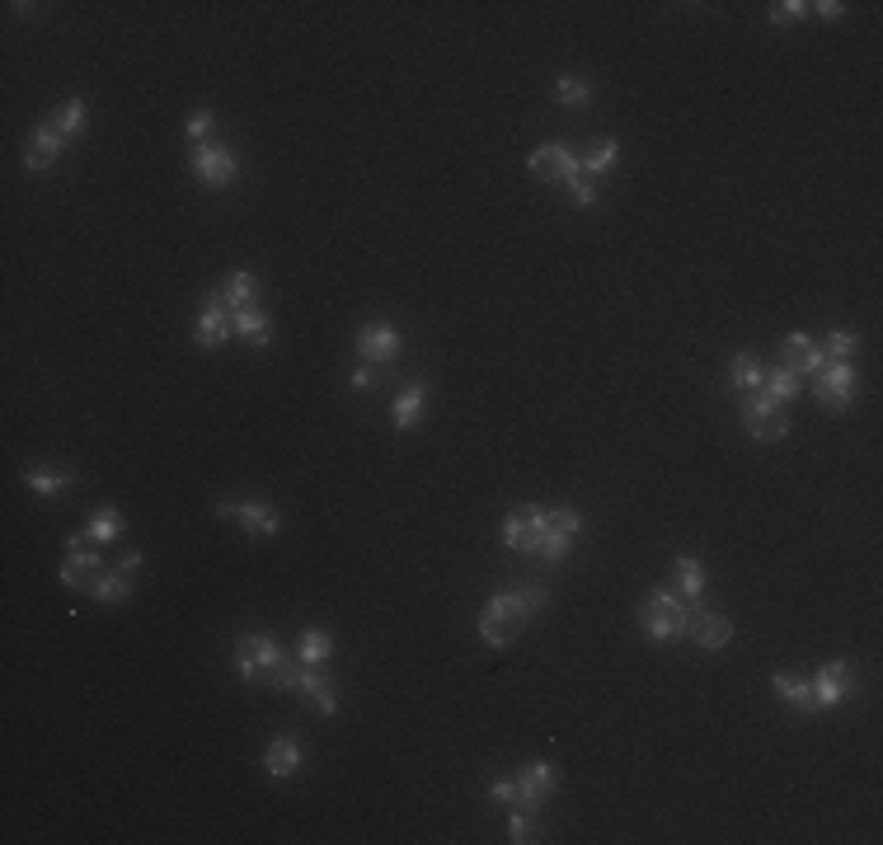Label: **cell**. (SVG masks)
<instances>
[{"instance_id":"obj_1","label":"cell","mask_w":883,"mask_h":845,"mask_svg":"<svg viewBox=\"0 0 883 845\" xmlns=\"http://www.w3.org/2000/svg\"><path fill=\"white\" fill-rule=\"evenodd\" d=\"M545 601H550V592H545L541 583H522V587H503V592H494L480 611V639L489 648L512 644V639H517V634L527 630L531 620L545 611Z\"/></svg>"},{"instance_id":"obj_2","label":"cell","mask_w":883,"mask_h":845,"mask_svg":"<svg viewBox=\"0 0 883 845\" xmlns=\"http://www.w3.org/2000/svg\"><path fill=\"white\" fill-rule=\"evenodd\" d=\"M498 536H503L508 550L527 554V559H536V564H545V569L564 564L569 550H574V536L555 531V526H550V507H536V503L522 507V512H508Z\"/></svg>"},{"instance_id":"obj_3","label":"cell","mask_w":883,"mask_h":845,"mask_svg":"<svg viewBox=\"0 0 883 845\" xmlns=\"http://www.w3.org/2000/svg\"><path fill=\"white\" fill-rule=\"evenodd\" d=\"M235 672L249 686H268V691L287 695L296 681V662L273 634H240L235 639Z\"/></svg>"},{"instance_id":"obj_4","label":"cell","mask_w":883,"mask_h":845,"mask_svg":"<svg viewBox=\"0 0 883 845\" xmlns=\"http://www.w3.org/2000/svg\"><path fill=\"white\" fill-rule=\"evenodd\" d=\"M639 625L653 644H677L691 630V601L677 597L672 587H653L649 597L639 601Z\"/></svg>"},{"instance_id":"obj_5","label":"cell","mask_w":883,"mask_h":845,"mask_svg":"<svg viewBox=\"0 0 883 845\" xmlns=\"http://www.w3.org/2000/svg\"><path fill=\"white\" fill-rule=\"evenodd\" d=\"M188 169H193V179L207 188H231L240 179V160H235L231 146H221V141H207V146H193L188 155Z\"/></svg>"},{"instance_id":"obj_6","label":"cell","mask_w":883,"mask_h":845,"mask_svg":"<svg viewBox=\"0 0 883 845\" xmlns=\"http://www.w3.org/2000/svg\"><path fill=\"white\" fill-rule=\"evenodd\" d=\"M217 517H221V522H240V526H245V536H259V540L278 536V526H282L278 507L264 503V498H240V503H235V498H221Z\"/></svg>"},{"instance_id":"obj_7","label":"cell","mask_w":883,"mask_h":845,"mask_svg":"<svg viewBox=\"0 0 883 845\" xmlns=\"http://www.w3.org/2000/svg\"><path fill=\"white\" fill-rule=\"evenodd\" d=\"M813 395L827 414H841V409H851L860 400V376H855L851 362H827L818 371V385H813Z\"/></svg>"},{"instance_id":"obj_8","label":"cell","mask_w":883,"mask_h":845,"mask_svg":"<svg viewBox=\"0 0 883 845\" xmlns=\"http://www.w3.org/2000/svg\"><path fill=\"white\" fill-rule=\"evenodd\" d=\"M400 348H404V338L395 324H362L353 334V353L362 362H372V367H390L400 357Z\"/></svg>"},{"instance_id":"obj_9","label":"cell","mask_w":883,"mask_h":845,"mask_svg":"<svg viewBox=\"0 0 883 845\" xmlns=\"http://www.w3.org/2000/svg\"><path fill=\"white\" fill-rule=\"evenodd\" d=\"M813 681V695H818V709H837L841 700H851L855 695V667L846 658L837 662H822L818 676H808Z\"/></svg>"},{"instance_id":"obj_10","label":"cell","mask_w":883,"mask_h":845,"mask_svg":"<svg viewBox=\"0 0 883 845\" xmlns=\"http://www.w3.org/2000/svg\"><path fill=\"white\" fill-rule=\"evenodd\" d=\"M559 789V770L550 761H531V766L517 770V803L531 808V813H541L545 799H555Z\"/></svg>"},{"instance_id":"obj_11","label":"cell","mask_w":883,"mask_h":845,"mask_svg":"<svg viewBox=\"0 0 883 845\" xmlns=\"http://www.w3.org/2000/svg\"><path fill=\"white\" fill-rule=\"evenodd\" d=\"M686 639L696 648H705V653H724L733 639V620L719 611H705V606H691V630H686Z\"/></svg>"},{"instance_id":"obj_12","label":"cell","mask_w":883,"mask_h":845,"mask_svg":"<svg viewBox=\"0 0 883 845\" xmlns=\"http://www.w3.org/2000/svg\"><path fill=\"white\" fill-rule=\"evenodd\" d=\"M292 695H301L306 705H315L320 714H339V691H334V681H329L320 667H301L296 662V681H292Z\"/></svg>"},{"instance_id":"obj_13","label":"cell","mask_w":883,"mask_h":845,"mask_svg":"<svg viewBox=\"0 0 883 845\" xmlns=\"http://www.w3.org/2000/svg\"><path fill=\"white\" fill-rule=\"evenodd\" d=\"M231 310L221 306V296H202V310H198V324H193V338L198 348H221L231 338Z\"/></svg>"},{"instance_id":"obj_14","label":"cell","mask_w":883,"mask_h":845,"mask_svg":"<svg viewBox=\"0 0 883 845\" xmlns=\"http://www.w3.org/2000/svg\"><path fill=\"white\" fill-rule=\"evenodd\" d=\"M62 151H66V137L52 127V118H47L29 137V146H24V169H29V174H47V169L62 160Z\"/></svg>"},{"instance_id":"obj_15","label":"cell","mask_w":883,"mask_h":845,"mask_svg":"<svg viewBox=\"0 0 883 845\" xmlns=\"http://www.w3.org/2000/svg\"><path fill=\"white\" fill-rule=\"evenodd\" d=\"M99 569H104V559H99V550H90V545H76V550H66L62 559V587H71V592H90V583L99 578Z\"/></svg>"},{"instance_id":"obj_16","label":"cell","mask_w":883,"mask_h":845,"mask_svg":"<svg viewBox=\"0 0 883 845\" xmlns=\"http://www.w3.org/2000/svg\"><path fill=\"white\" fill-rule=\"evenodd\" d=\"M771 686H775V700H785L799 719H813V714H818V695H813V681H808V676L775 672Z\"/></svg>"},{"instance_id":"obj_17","label":"cell","mask_w":883,"mask_h":845,"mask_svg":"<svg viewBox=\"0 0 883 845\" xmlns=\"http://www.w3.org/2000/svg\"><path fill=\"white\" fill-rule=\"evenodd\" d=\"M301 761H306V752H301V742H296L292 733H278V738L268 742L264 770L273 780H296V775H301Z\"/></svg>"},{"instance_id":"obj_18","label":"cell","mask_w":883,"mask_h":845,"mask_svg":"<svg viewBox=\"0 0 883 845\" xmlns=\"http://www.w3.org/2000/svg\"><path fill=\"white\" fill-rule=\"evenodd\" d=\"M423 400H428V385H423V376L404 381V390L395 395V409H390V418H395V432H414V428H419Z\"/></svg>"},{"instance_id":"obj_19","label":"cell","mask_w":883,"mask_h":845,"mask_svg":"<svg viewBox=\"0 0 883 845\" xmlns=\"http://www.w3.org/2000/svg\"><path fill=\"white\" fill-rule=\"evenodd\" d=\"M231 329L235 338H245L249 348H268L273 343V324L259 306H245V310H231Z\"/></svg>"},{"instance_id":"obj_20","label":"cell","mask_w":883,"mask_h":845,"mask_svg":"<svg viewBox=\"0 0 883 845\" xmlns=\"http://www.w3.org/2000/svg\"><path fill=\"white\" fill-rule=\"evenodd\" d=\"M221 306L226 310H245V306H259V277L249 273V268H235L226 277V287H221Z\"/></svg>"},{"instance_id":"obj_21","label":"cell","mask_w":883,"mask_h":845,"mask_svg":"<svg viewBox=\"0 0 883 845\" xmlns=\"http://www.w3.org/2000/svg\"><path fill=\"white\" fill-rule=\"evenodd\" d=\"M334 658V639H329V630H301V639H296V662L301 667H325V662Z\"/></svg>"},{"instance_id":"obj_22","label":"cell","mask_w":883,"mask_h":845,"mask_svg":"<svg viewBox=\"0 0 883 845\" xmlns=\"http://www.w3.org/2000/svg\"><path fill=\"white\" fill-rule=\"evenodd\" d=\"M90 597L104 601V606H118V601L132 597V573L123 569H99V578L90 583Z\"/></svg>"},{"instance_id":"obj_23","label":"cell","mask_w":883,"mask_h":845,"mask_svg":"<svg viewBox=\"0 0 883 845\" xmlns=\"http://www.w3.org/2000/svg\"><path fill=\"white\" fill-rule=\"evenodd\" d=\"M24 484H29L38 498H57V493H66L71 484H76V475H71V470H47V465H29V470H24Z\"/></svg>"},{"instance_id":"obj_24","label":"cell","mask_w":883,"mask_h":845,"mask_svg":"<svg viewBox=\"0 0 883 845\" xmlns=\"http://www.w3.org/2000/svg\"><path fill=\"white\" fill-rule=\"evenodd\" d=\"M592 99H597V85L583 76H555V104L559 108H592Z\"/></svg>"},{"instance_id":"obj_25","label":"cell","mask_w":883,"mask_h":845,"mask_svg":"<svg viewBox=\"0 0 883 845\" xmlns=\"http://www.w3.org/2000/svg\"><path fill=\"white\" fill-rule=\"evenodd\" d=\"M672 569H677L682 597L691 601V606H700V597H705V564H700L696 554H677V559H672Z\"/></svg>"},{"instance_id":"obj_26","label":"cell","mask_w":883,"mask_h":845,"mask_svg":"<svg viewBox=\"0 0 883 845\" xmlns=\"http://www.w3.org/2000/svg\"><path fill=\"white\" fill-rule=\"evenodd\" d=\"M578 160H583V174H588V179H602V174H611V169H616L620 141L616 137H602L597 146H588V151L578 155Z\"/></svg>"},{"instance_id":"obj_27","label":"cell","mask_w":883,"mask_h":845,"mask_svg":"<svg viewBox=\"0 0 883 845\" xmlns=\"http://www.w3.org/2000/svg\"><path fill=\"white\" fill-rule=\"evenodd\" d=\"M118 536H123V512L118 507H99L90 517V526H85V540L99 550V545H113Z\"/></svg>"},{"instance_id":"obj_28","label":"cell","mask_w":883,"mask_h":845,"mask_svg":"<svg viewBox=\"0 0 883 845\" xmlns=\"http://www.w3.org/2000/svg\"><path fill=\"white\" fill-rule=\"evenodd\" d=\"M559 155H564V141H545V146H536V151L527 155L531 179H541V184H555V179H559Z\"/></svg>"},{"instance_id":"obj_29","label":"cell","mask_w":883,"mask_h":845,"mask_svg":"<svg viewBox=\"0 0 883 845\" xmlns=\"http://www.w3.org/2000/svg\"><path fill=\"white\" fill-rule=\"evenodd\" d=\"M761 390H766L775 404H790V400H799L804 381H799L790 367H775V371H766V376H761Z\"/></svg>"},{"instance_id":"obj_30","label":"cell","mask_w":883,"mask_h":845,"mask_svg":"<svg viewBox=\"0 0 883 845\" xmlns=\"http://www.w3.org/2000/svg\"><path fill=\"white\" fill-rule=\"evenodd\" d=\"M743 428L757 437V442H785L790 437V418H785V409L780 414H752L743 418Z\"/></svg>"},{"instance_id":"obj_31","label":"cell","mask_w":883,"mask_h":845,"mask_svg":"<svg viewBox=\"0 0 883 845\" xmlns=\"http://www.w3.org/2000/svg\"><path fill=\"white\" fill-rule=\"evenodd\" d=\"M761 376H766V371H761L747 353H733V357H729V385L738 390V395H752V390H761Z\"/></svg>"},{"instance_id":"obj_32","label":"cell","mask_w":883,"mask_h":845,"mask_svg":"<svg viewBox=\"0 0 883 845\" xmlns=\"http://www.w3.org/2000/svg\"><path fill=\"white\" fill-rule=\"evenodd\" d=\"M52 127L66 137V146L80 137V127H85V99H66L57 113H52Z\"/></svg>"},{"instance_id":"obj_33","label":"cell","mask_w":883,"mask_h":845,"mask_svg":"<svg viewBox=\"0 0 883 845\" xmlns=\"http://www.w3.org/2000/svg\"><path fill=\"white\" fill-rule=\"evenodd\" d=\"M508 841H512V845H531V841H541V822H536V813H531V808H517V803H512Z\"/></svg>"},{"instance_id":"obj_34","label":"cell","mask_w":883,"mask_h":845,"mask_svg":"<svg viewBox=\"0 0 883 845\" xmlns=\"http://www.w3.org/2000/svg\"><path fill=\"white\" fill-rule=\"evenodd\" d=\"M184 132H188V141H193V146H207V141H212V132H217V113H212V108H193V113H188V123H184Z\"/></svg>"},{"instance_id":"obj_35","label":"cell","mask_w":883,"mask_h":845,"mask_svg":"<svg viewBox=\"0 0 883 845\" xmlns=\"http://www.w3.org/2000/svg\"><path fill=\"white\" fill-rule=\"evenodd\" d=\"M855 348H860V338H855L851 329H832V334L822 338V353H827V362H846Z\"/></svg>"},{"instance_id":"obj_36","label":"cell","mask_w":883,"mask_h":845,"mask_svg":"<svg viewBox=\"0 0 883 845\" xmlns=\"http://www.w3.org/2000/svg\"><path fill=\"white\" fill-rule=\"evenodd\" d=\"M808 19V0H775L771 5V24H799Z\"/></svg>"},{"instance_id":"obj_37","label":"cell","mask_w":883,"mask_h":845,"mask_svg":"<svg viewBox=\"0 0 883 845\" xmlns=\"http://www.w3.org/2000/svg\"><path fill=\"white\" fill-rule=\"evenodd\" d=\"M550 526L564 531V536H578L583 531V512L578 507H550Z\"/></svg>"},{"instance_id":"obj_38","label":"cell","mask_w":883,"mask_h":845,"mask_svg":"<svg viewBox=\"0 0 883 845\" xmlns=\"http://www.w3.org/2000/svg\"><path fill=\"white\" fill-rule=\"evenodd\" d=\"M381 381H386V367H372V362H362V367L353 371V381H348V385H353L357 395H367V390H376Z\"/></svg>"},{"instance_id":"obj_39","label":"cell","mask_w":883,"mask_h":845,"mask_svg":"<svg viewBox=\"0 0 883 845\" xmlns=\"http://www.w3.org/2000/svg\"><path fill=\"white\" fill-rule=\"evenodd\" d=\"M489 799H494L498 808H512V803H517V775H503V780L489 784Z\"/></svg>"},{"instance_id":"obj_40","label":"cell","mask_w":883,"mask_h":845,"mask_svg":"<svg viewBox=\"0 0 883 845\" xmlns=\"http://www.w3.org/2000/svg\"><path fill=\"white\" fill-rule=\"evenodd\" d=\"M569 193H574V202L583 207V212H588V207H597V184H592L588 174H578L574 184H569Z\"/></svg>"},{"instance_id":"obj_41","label":"cell","mask_w":883,"mask_h":845,"mask_svg":"<svg viewBox=\"0 0 883 845\" xmlns=\"http://www.w3.org/2000/svg\"><path fill=\"white\" fill-rule=\"evenodd\" d=\"M808 15H818V19H841V15H846V5H841V0H818V5H808Z\"/></svg>"},{"instance_id":"obj_42","label":"cell","mask_w":883,"mask_h":845,"mask_svg":"<svg viewBox=\"0 0 883 845\" xmlns=\"http://www.w3.org/2000/svg\"><path fill=\"white\" fill-rule=\"evenodd\" d=\"M141 564H146V554H141V550H127V554H123V564H118V569H123V573H137Z\"/></svg>"}]
</instances>
